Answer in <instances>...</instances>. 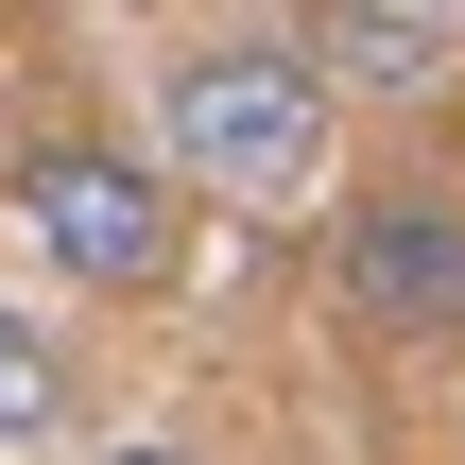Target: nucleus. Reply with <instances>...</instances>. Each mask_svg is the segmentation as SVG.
<instances>
[{
    "mask_svg": "<svg viewBox=\"0 0 465 465\" xmlns=\"http://www.w3.org/2000/svg\"><path fill=\"white\" fill-rule=\"evenodd\" d=\"M173 173L224 207H311L328 190V69L293 35H207L173 52Z\"/></svg>",
    "mask_w": 465,
    "mask_h": 465,
    "instance_id": "1",
    "label": "nucleus"
},
{
    "mask_svg": "<svg viewBox=\"0 0 465 465\" xmlns=\"http://www.w3.org/2000/svg\"><path fill=\"white\" fill-rule=\"evenodd\" d=\"M328 293H345V328H380V345H449L465 328V207L449 190H345V224H328Z\"/></svg>",
    "mask_w": 465,
    "mask_h": 465,
    "instance_id": "3",
    "label": "nucleus"
},
{
    "mask_svg": "<svg viewBox=\"0 0 465 465\" xmlns=\"http://www.w3.org/2000/svg\"><path fill=\"white\" fill-rule=\"evenodd\" d=\"M17 224H35V259L69 276V293H173V259H190V224H173V173L155 155H121V138H35L17 155Z\"/></svg>",
    "mask_w": 465,
    "mask_h": 465,
    "instance_id": "2",
    "label": "nucleus"
},
{
    "mask_svg": "<svg viewBox=\"0 0 465 465\" xmlns=\"http://www.w3.org/2000/svg\"><path fill=\"white\" fill-rule=\"evenodd\" d=\"M52 414H69V345H52L35 311H0V449H35Z\"/></svg>",
    "mask_w": 465,
    "mask_h": 465,
    "instance_id": "5",
    "label": "nucleus"
},
{
    "mask_svg": "<svg viewBox=\"0 0 465 465\" xmlns=\"http://www.w3.org/2000/svg\"><path fill=\"white\" fill-rule=\"evenodd\" d=\"M104 465H190V449H104Z\"/></svg>",
    "mask_w": 465,
    "mask_h": 465,
    "instance_id": "6",
    "label": "nucleus"
},
{
    "mask_svg": "<svg viewBox=\"0 0 465 465\" xmlns=\"http://www.w3.org/2000/svg\"><path fill=\"white\" fill-rule=\"evenodd\" d=\"M293 52L328 69V104H345V86H449V69H465V17H449V0H328Z\"/></svg>",
    "mask_w": 465,
    "mask_h": 465,
    "instance_id": "4",
    "label": "nucleus"
}]
</instances>
